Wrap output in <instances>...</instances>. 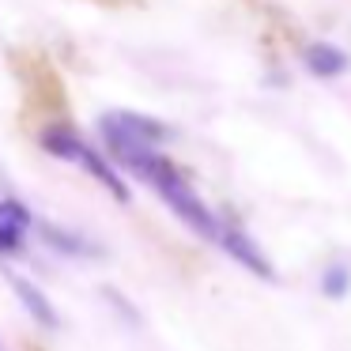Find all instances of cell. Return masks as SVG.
<instances>
[{"label":"cell","instance_id":"cell-5","mask_svg":"<svg viewBox=\"0 0 351 351\" xmlns=\"http://www.w3.org/2000/svg\"><path fill=\"white\" fill-rule=\"evenodd\" d=\"M8 283H12V291H16V298H19V302H23V310L31 313V317L38 321L42 328H57V325H61V317H57L53 302H49V298L42 295V291L34 287L31 280H23V276L8 272Z\"/></svg>","mask_w":351,"mask_h":351},{"label":"cell","instance_id":"cell-6","mask_svg":"<svg viewBox=\"0 0 351 351\" xmlns=\"http://www.w3.org/2000/svg\"><path fill=\"white\" fill-rule=\"evenodd\" d=\"M42 147H46L53 159H64V162H76V155H80V147H84V136H80L72 125H64V121H57V125H49V129H42Z\"/></svg>","mask_w":351,"mask_h":351},{"label":"cell","instance_id":"cell-8","mask_svg":"<svg viewBox=\"0 0 351 351\" xmlns=\"http://www.w3.org/2000/svg\"><path fill=\"white\" fill-rule=\"evenodd\" d=\"M321 291H325L328 298H343L351 291V268L348 265H328L325 272H321Z\"/></svg>","mask_w":351,"mask_h":351},{"label":"cell","instance_id":"cell-2","mask_svg":"<svg viewBox=\"0 0 351 351\" xmlns=\"http://www.w3.org/2000/svg\"><path fill=\"white\" fill-rule=\"evenodd\" d=\"M215 245H219L223 253H230V257H234L238 265L245 268V272L261 276V280H276L272 261L265 257V250H261V245L253 242V238L245 234L242 227H230V223H223V227H219V238H215Z\"/></svg>","mask_w":351,"mask_h":351},{"label":"cell","instance_id":"cell-1","mask_svg":"<svg viewBox=\"0 0 351 351\" xmlns=\"http://www.w3.org/2000/svg\"><path fill=\"white\" fill-rule=\"evenodd\" d=\"M99 132L102 136H121L132 144H147V147H162L167 140H174V129L159 117L136 114V110H106L99 117Z\"/></svg>","mask_w":351,"mask_h":351},{"label":"cell","instance_id":"cell-9","mask_svg":"<svg viewBox=\"0 0 351 351\" xmlns=\"http://www.w3.org/2000/svg\"><path fill=\"white\" fill-rule=\"evenodd\" d=\"M0 219H8V223H16V227H34V215H31V208L27 204H19V200H0Z\"/></svg>","mask_w":351,"mask_h":351},{"label":"cell","instance_id":"cell-10","mask_svg":"<svg viewBox=\"0 0 351 351\" xmlns=\"http://www.w3.org/2000/svg\"><path fill=\"white\" fill-rule=\"evenodd\" d=\"M23 227H16V223L0 219V253H19L23 250Z\"/></svg>","mask_w":351,"mask_h":351},{"label":"cell","instance_id":"cell-3","mask_svg":"<svg viewBox=\"0 0 351 351\" xmlns=\"http://www.w3.org/2000/svg\"><path fill=\"white\" fill-rule=\"evenodd\" d=\"M76 167H84L87 174L95 178V182L102 185V189L110 193V197L117 200V204H129V185L121 182V174H117L114 167H110V159L102 152H95L91 144L84 140V147H80V155H76Z\"/></svg>","mask_w":351,"mask_h":351},{"label":"cell","instance_id":"cell-4","mask_svg":"<svg viewBox=\"0 0 351 351\" xmlns=\"http://www.w3.org/2000/svg\"><path fill=\"white\" fill-rule=\"evenodd\" d=\"M302 61H306V69H310V76L336 80V76H343V72H348L351 57L343 53L340 46H332V42H310V46H306V53H302Z\"/></svg>","mask_w":351,"mask_h":351},{"label":"cell","instance_id":"cell-7","mask_svg":"<svg viewBox=\"0 0 351 351\" xmlns=\"http://www.w3.org/2000/svg\"><path fill=\"white\" fill-rule=\"evenodd\" d=\"M38 230H42V238H46V245H53L57 253H69V257H99V250H95L87 238H76V234H69V230L53 227V223H38Z\"/></svg>","mask_w":351,"mask_h":351}]
</instances>
